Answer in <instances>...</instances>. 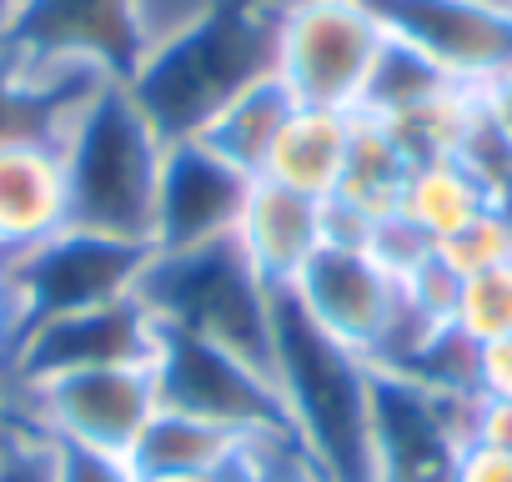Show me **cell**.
<instances>
[{"mask_svg":"<svg viewBox=\"0 0 512 482\" xmlns=\"http://www.w3.org/2000/svg\"><path fill=\"white\" fill-rule=\"evenodd\" d=\"M277 71V0H211L206 11L161 31L126 91L166 141H191L206 121Z\"/></svg>","mask_w":512,"mask_h":482,"instance_id":"cell-1","label":"cell"},{"mask_svg":"<svg viewBox=\"0 0 512 482\" xmlns=\"http://www.w3.org/2000/svg\"><path fill=\"white\" fill-rule=\"evenodd\" d=\"M372 362L322 332L287 292L277 302L272 382L297 452L322 482H377L372 467Z\"/></svg>","mask_w":512,"mask_h":482,"instance_id":"cell-2","label":"cell"},{"mask_svg":"<svg viewBox=\"0 0 512 482\" xmlns=\"http://www.w3.org/2000/svg\"><path fill=\"white\" fill-rule=\"evenodd\" d=\"M56 151L66 166L71 226L151 247L166 136L136 106L126 81H101L61 121Z\"/></svg>","mask_w":512,"mask_h":482,"instance_id":"cell-3","label":"cell"},{"mask_svg":"<svg viewBox=\"0 0 512 482\" xmlns=\"http://www.w3.org/2000/svg\"><path fill=\"white\" fill-rule=\"evenodd\" d=\"M136 302L156 317L161 332L211 342L251 367L272 372L282 287H272L251 267L236 236L206 241V247H181V252H151L136 282Z\"/></svg>","mask_w":512,"mask_h":482,"instance_id":"cell-4","label":"cell"},{"mask_svg":"<svg viewBox=\"0 0 512 482\" xmlns=\"http://www.w3.org/2000/svg\"><path fill=\"white\" fill-rule=\"evenodd\" d=\"M387 41L372 0H277V76L297 106L357 111Z\"/></svg>","mask_w":512,"mask_h":482,"instance_id":"cell-5","label":"cell"},{"mask_svg":"<svg viewBox=\"0 0 512 482\" xmlns=\"http://www.w3.org/2000/svg\"><path fill=\"white\" fill-rule=\"evenodd\" d=\"M156 407L161 397L151 367H91L0 392V417L11 427L56 447H91L116 457H131Z\"/></svg>","mask_w":512,"mask_h":482,"instance_id":"cell-6","label":"cell"},{"mask_svg":"<svg viewBox=\"0 0 512 482\" xmlns=\"http://www.w3.org/2000/svg\"><path fill=\"white\" fill-rule=\"evenodd\" d=\"M146 262H151V247H141V241H116V236H96L81 226H61L46 241H36V247L0 257V272L11 282L16 322L31 327L46 317L136 297Z\"/></svg>","mask_w":512,"mask_h":482,"instance_id":"cell-7","label":"cell"},{"mask_svg":"<svg viewBox=\"0 0 512 482\" xmlns=\"http://www.w3.org/2000/svg\"><path fill=\"white\" fill-rule=\"evenodd\" d=\"M477 392H442L407 372H372V467L377 482H457L472 447Z\"/></svg>","mask_w":512,"mask_h":482,"instance_id":"cell-8","label":"cell"},{"mask_svg":"<svg viewBox=\"0 0 512 482\" xmlns=\"http://www.w3.org/2000/svg\"><path fill=\"white\" fill-rule=\"evenodd\" d=\"M146 46V0H21L0 51L26 66H66L126 81Z\"/></svg>","mask_w":512,"mask_h":482,"instance_id":"cell-9","label":"cell"},{"mask_svg":"<svg viewBox=\"0 0 512 482\" xmlns=\"http://www.w3.org/2000/svg\"><path fill=\"white\" fill-rule=\"evenodd\" d=\"M151 377H156L161 407H171V412L231 427V432L256 437V442L287 437L272 372L251 367V362H241V357H231L211 342L161 332L156 357H151Z\"/></svg>","mask_w":512,"mask_h":482,"instance_id":"cell-10","label":"cell"},{"mask_svg":"<svg viewBox=\"0 0 512 482\" xmlns=\"http://www.w3.org/2000/svg\"><path fill=\"white\" fill-rule=\"evenodd\" d=\"M156 342H161V327L136 297L46 317L16 332L11 362L0 372V392L51 382L66 372H91V367H151Z\"/></svg>","mask_w":512,"mask_h":482,"instance_id":"cell-11","label":"cell"},{"mask_svg":"<svg viewBox=\"0 0 512 482\" xmlns=\"http://www.w3.org/2000/svg\"><path fill=\"white\" fill-rule=\"evenodd\" d=\"M287 297L337 342H347L352 352H362L372 367L392 352L407 302H402V282L367 252V247H327L302 267V277L287 287Z\"/></svg>","mask_w":512,"mask_h":482,"instance_id":"cell-12","label":"cell"},{"mask_svg":"<svg viewBox=\"0 0 512 482\" xmlns=\"http://www.w3.org/2000/svg\"><path fill=\"white\" fill-rule=\"evenodd\" d=\"M392 41L427 56L447 81L482 86L512 66L507 0H372Z\"/></svg>","mask_w":512,"mask_h":482,"instance_id":"cell-13","label":"cell"},{"mask_svg":"<svg viewBox=\"0 0 512 482\" xmlns=\"http://www.w3.org/2000/svg\"><path fill=\"white\" fill-rule=\"evenodd\" d=\"M251 181L256 176H246L241 166H231L226 156H216L196 136L191 141H166L151 252H181V247H206V241L236 236Z\"/></svg>","mask_w":512,"mask_h":482,"instance_id":"cell-14","label":"cell"},{"mask_svg":"<svg viewBox=\"0 0 512 482\" xmlns=\"http://www.w3.org/2000/svg\"><path fill=\"white\" fill-rule=\"evenodd\" d=\"M236 241L251 257V267L287 292L302 277V267L327 247V201H312L302 191L256 176L236 221Z\"/></svg>","mask_w":512,"mask_h":482,"instance_id":"cell-15","label":"cell"},{"mask_svg":"<svg viewBox=\"0 0 512 482\" xmlns=\"http://www.w3.org/2000/svg\"><path fill=\"white\" fill-rule=\"evenodd\" d=\"M71 226L66 166L51 136L0 146V257H16Z\"/></svg>","mask_w":512,"mask_h":482,"instance_id":"cell-16","label":"cell"},{"mask_svg":"<svg viewBox=\"0 0 512 482\" xmlns=\"http://www.w3.org/2000/svg\"><path fill=\"white\" fill-rule=\"evenodd\" d=\"M357 111H327V106H297L272 141V156L262 166V181H277L287 191H302L312 201H332L347 171Z\"/></svg>","mask_w":512,"mask_h":482,"instance_id":"cell-17","label":"cell"},{"mask_svg":"<svg viewBox=\"0 0 512 482\" xmlns=\"http://www.w3.org/2000/svg\"><path fill=\"white\" fill-rule=\"evenodd\" d=\"M256 437H241L231 427L156 407V417L146 422V432L131 447V467L136 477H176V472H231L251 457Z\"/></svg>","mask_w":512,"mask_h":482,"instance_id":"cell-18","label":"cell"},{"mask_svg":"<svg viewBox=\"0 0 512 482\" xmlns=\"http://www.w3.org/2000/svg\"><path fill=\"white\" fill-rule=\"evenodd\" d=\"M297 111V96L282 86V76H262L256 86H246L241 96H231L196 141H206L216 156H226L231 166H241L246 176H262L267 156H272V141L282 136L287 116Z\"/></svg>","mask_w":512,"mask_h":482,"instance_id":"cell-19","label":"cell"},{"mask_svg":"<svg viewBox=\"0 0 512 482\" xmlns=\"http://www.w3.org/2000/svg\"><path fill=\"white\" fill-rule=\"evenodd\" d=\"M412 156L397 146V136L377 121L357 111L352 126V151H347V171L337 186V206H347L352 216H362L367 226H377L382 216H392L402 206V186H407Z\"/></svg>","mask_w":512,"mask_h":482,"instance_id":"cell-20","label":"cell"},{"mask_svg":"<svg viewBox=\"0 0 512 482\" xmlns=\"http://www.w3.org/2000/svg\"><path fill=\"white\" fill-rule=\"evenodd\" d=\"M487 206H497V201H492L487 186L472 176V166L457 161V156H437V161H412L397 211H402L417 231H427L432 241H442V236H452L457 226H467V221H472L477 211H487Z\"/></svg>","mask_w":512,"mask_h":482,"instance_id":"cell-21","label":"cell"},{"mask_svg":"<svg viewBox=\"0 0 512 482\" xmlns=\"http://www.w3.org/2000/svg\"><path fill=\"white\" fill-rule=\"evenodd\" d=\"M447 86H457V81H447L427 56H417L402 41H387V51H382V61H377V71H372L367 96H362L357 111L362 116H377V121H392V116H402V111L442 96Z\"/></svg>","mask_w":512,"mask_h":482,"instance_id":"cell-22","label":"cell"},{"mask_svg":"<svg viewBox=\"0 0 512 482\" xmlns=\"http://www.w3.org/2000/svg\"><path fill=\"white\" fill-rule=\"evenodd\" d=\"M437 262L452 277H477L487 267L512 262V211L507 206H487L477 211L467 226H457L452 236L437 241Z\"/></svg>","mask_w":512,"mask_h":482,"instance_id":"cell-23","label":"cell"},{"mask_svg":"<svg viewBox=\"0 0 512 482\" xmlns=\"http://www.w3.org/2000/svg\"><path fill=\"white\" fill-rule=\"evenodd\" d=\"M452 327H457L467 342H477V347L512 332V262L487 267V272H477V277H462Z\"/></svg>","mask_w":512,"mask_h":482,"instance_id":"cell-24","label":"cell"},{"mask_svg":"<svg viewBox=\"0 0 512 482\" xmlns=\"http://www.w3.org/2000/svg\"><path fill=\"white\" fill-rule=\"evenodd\" d=\"M367 252H372L397 282H407L417 267H427V262L437 257V241H432L427 231H417L402 211H392V216H382V221L372 226Z\"/></svg>","mask_w":512,"mask_h":482,"instance_id":"cell-25","label":"cell"},{"mask_svg":"<svg viewBox=\"0 0 512 482\" xmlns=\"http://www.w3.org/2000/svg\"><path fill=\"white\" fill-rule=\"evenodd\" d=\"M51 447V482H136L131 457L116 452H91V447Z\"/></svg>","mask_w":512,"mask_h":482,"instance_id":"cell-26","label":"cell"},{"mask_svg":"<svg viewBox=\"0 0 512 482\" xmlns=\"http://www.w3.org/2000/svg\"><path fill=\"white\" fill-rule=\"evenodd\" d=\"M241 482H322V472L297 452L292 437H267V442L251 447Z\"/></svg>","mask_w":512,"mask_h":482,"instance_id":"cell-27","label":"cell"},{"mask_svg":"<svg viewBox=\"0 0 512 482\" xmlns=\"http://www.w3.org/2000/svg\"><path fill=\"white\" fill-rule=\"evenodd\" d=\"M0 482H51V447L16 427L11 452L0 457Z\"/></svg>","mask_w":512,"mask_h":482,"instance_id":"cell-28","label":"cell"},{"mask_svg":"<svg viewBox=\"0 0 512 482\" xmlns=\"http://www.w3.org/2000/svg\"><path fill=\"white\" fill-rule=\"evenodd\" d=\"M472 442H477V447L512 452V397H482V392H477V412H472Z\"/></svg>","mask_w":512,"mask_h":482,"instance_id":"cell-29","label":"cell"},{"mask_svg":"<svg viewBox=\"0 0 512 482\" xmlns=\"http://www.w3.org/2000/svg\"><path fill=\"white\" fill-rule=\"evenodd\" d=\"M477 392L482 397H512V332L477 347Z\"/></svg>","mask_w":512,"mask_h":482,"instance_id":"cell-30","label":"cell"},{"mask_svg":"<svg viewBox=\"0 0 512 482\" xmlns=\"http://www.w3.org/2000/svg\"><path fill=\"white\" fill-rule=\"evenodd\" d=\"M477 106H482V121L512 146V66L477 86Z\"/></svg>","mask_w":512,"mask_h":482,"instance_id":"cell-31","label":"cell"},{"mask_svg":"<svg viewBox=\"0 0 512 482\" xmlns=\"http://www.w3.org/2000/svg\"><path fill=\"white\" fill-rule=\"evenodd\" d=\"M457 482H512V452L497 447H467L457 462Z\"/></svg>","mask_w":512,"mask_h":482,"instance_id":"cell-32","label":"cell"},{"mask_svg":"<svg viewBox=\"0 0 512 482\" xmlns=\"http://www.w3.org/2000/svg\"><path fill=\"white\" fill-rule=\"evenodd\" d=\"M16 332H21V322H16V302H11V282H6V272H0V372H6V362H11V347H16Z\"/></svg>","mask_w":512,"mask_h":482,"instance_id":"cell-33","label":"cell"},{"mask_svg":"<svg viewBox=\"0 0 512 482\" xmlns=\"http://www.w3.org/2000/svg\"><path fill=\"white\" fill-rule=\"evenodd\" d=\"M246 462L231 467V472H176V477H136V482H241Z\"/></svg>","mask_w":512,"mask_h":482,"instance_id":"cell-34","label":"cell"},{"mask_svg":"<svg viewBox=\"0 0 512 482\" xmlns=\"http://www.w3.org/2000/svg\"><path fill=\"white\" fill-rule=\"evenodd\" d=\"M16 11H21V0H0V46H6V31H11Z\"/></svg>","mask_w":512,"mask_h":482,"instance_id":"cell-35","label":"cell"},{"mask_svg":"<svg viewBox=\"0 0 512 482\" xmlns=\"http://www.w3.org/2000/svg\"><path fill=\"white\" fill-rule=\"evenodd\" d=\"M11 442H16V427H11L6 417H0V457H6V452H11Z\"/></svg>","mask_w":512,"mask_h":482,"instance_id":"cell-36","label":"cell"},{"mask_svg":"<svg viewBox=\"0 0 512 482\" xmlns=\"http://www.w3.org/2000/svg\"><path fill=\"white\" fill-rule=\"evenodd\" d=\"M507 211H512V201H507Z\"/></svg>","mask_w":512,"mask_h":482,"instance_id":"cell-37","label":"cell"},{"mask_svg":"<svg viewBox=\"0 0 512 482\" xmlns=\"http://www.w3.org/2000/svg\"><path fill=\"white\" fill-rule=\"evenodd\" d=\"M507 6H512V0H507Z\"/></svg>","mask_w":512,"mask_h":482,"instance_id":"cell-38","label":"cell"}]
</instances>
